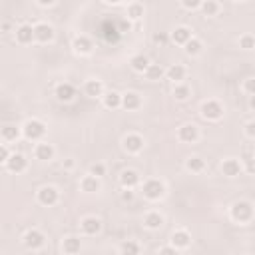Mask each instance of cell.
I'll return each mask as SVG.
<instances>
[{"instance_id":"cell-15","label":"cell","mask_w":255,"mask_h":255,"mask_svg":"<svg viewBox=\"0 0 255 255\" xmlns=\"http://www.w3.org/2000/svg\"><path fill=\"white\" fill-rule=\"evenodd\" d=\"M6 169L10 171V173H22V171H26V167H28V159L22 155V153H10V157L6 159Z\"/></svg>"},{"instance_id":"cell-35","label":"cell","mask_w":255,"mask_h":255,"mask_svg":"<svg viewBox=\"0 0 255 255\" xmlns=\"http://www.w3.org/2000/svg\"><path fill=\"white\" fill-rule=\"evenodd\" d=\"M163 72H165V70H163L159 64H149L147 70H145L143 74H145L147 80H153V82H155V80H159V78L163 76Z\"/></svg>"},{"instance_id":"cell-14","label":"cell","mask_w":255,"mask_h":255,"mask_svg":"<svg viewBox=\"0 0 255 255\" xmlns=\"http://www.w3.org/2000/svg\"><path fill=\"white\" fill-rule=\"evenodd\" d=\"M14 38H16V42L22 44V46L32 44V42H34V26H32V24H20V26H16Z\"/></svg>"},{"instance_id":"cell-7","label":"cell","mask_w":255,"mask_h":255,"mask_svg":"<svg viewBox=\"0 0 255 255\" xmlns=\"http://www.w3.org/2000/svg\"><path fill=\"white\" fill-rule=\"evenodd\" d=\"M177 139L183 143H195L199 139V128L195 124H181L177 128Z\"/></svg>"},{"instance_id":"cell-45","label":"cell","mask_w":255,"mask_h":255,"mask_svg":"<svg viewBox=\"0 0 255 255\" xmlns=\"http://www.w3.org/2000/svg\"><path fill=\"white\" fill-rule=\"evenodd\" d=\"M36 2H38L40 6H44V8H48V6H54L56 0H36Z\"/></svg>"},{"instance_id":"cell-42","label":"cell","mask_w":255,"mask_h":255,"mask_svg":"<svg viewBox=\"0 0 255 255\" xmlns=\"http://www.w3.org/2000/svg\"><path fill=\"white\" fill-rule=\"evenodd\" d=\"M245 137L247 139H255V122L253 120H249L245 124Z\"/></svg>"},{"instance_id":"cell-26","label":"cell","mask_w":255,"mask_h":255,"mask_svg":"<svg viewBox=\"0 0 255 255\" xmlns=\"http://www.w3.org/2000/svg\"><path fill=\"white\" fill-rule=\"evenodd\" d=\"M20 135H22V129H20L18 126H12V124H8V126H4V128L0 129V137H2L4 141H8V143L18 141Z\"/></svg>"},{"instance_id":"cell-46","label":"cell","mask_w":255,"mask_h":255,"mask_svg":"<svg viewBox=\"0 0 255 255\" xmlns=\"http://www.w3.org/2000/svg\"><path fill=\"white\" fill-rule=\"evenodd\" d=\"M159 253H175V249L173 247H161Z\"/></svg>"},{"instance_id":"cell-47","label":"cell","mask_w":255,"mask_h":255,"mask_svg":"<svg viewBox=\"0 0 255 255\" xmlns=\"http://www.w3.org/2000/svg\"><path fill=\"white\" fill-rule=\"evenodd\" d=\"M104 2H106V4H112V6H116V4H120L122 0H104Z\"/></svg>"},{"instance_id":"cell-32","label":"cell","mask_w":255,"mask_h":255,"mask_svg":"<svg viewBox=\"0 0 255 255\" xmlns=\"http://www.w3.org/2000/svg\"><path fill=\"white\" fill-rule=\"evenodd\" d=\"M143 4H139V2H131L129 6H128V12H126V18L129 20V22H135V20H139L141 16H143Z\"/></svg>"},{"instance_id":"cell-11","label":"cell","mask_w":255,"mask_h":255,"mask_svg":"<svg viewBox=\"0 0 255 255\" xmlns=\"http://www.w3.org/2000/svg\"><path fill=\"white\" fill-rule=\"evenodd\" d=\"M169 241H171V247H173L175 251L187 249V247L191 245V233H189L187 229H175V231L171 233Z\"/></svg>"},{"instance_id":"cell-49","label":"cell","mask_w":255,"mask_h":255,"mask_svg":"<svg viewBox=\"0 0 255 255\" xmlns=\"http://www.w3.org/2000/svg\"><path fill=\"white\" fill-rule=\"evenodd\" d=\"M235 2H245V0H235Z\"/></svg>"},{"instance_id":"cell-39","label":"cell","mask_w":255,"mask_h":255,"mask_svg":"<svg viewBox=\"0 0 255 255\" xmlns=\"http://www.w3.org/2000/svg\"><path fill=\"white\" fill-rule=\"evenodd\" d=\"M88 173H92V175H96V177H102V175H106V165H104V163H92Z\"/></svg>"},{"instance_id":"cell-36","label":"cell","mask_w":255,"mask_h":255,"mask_svg":"<svg viewBox=\"0 0 255 255\" xmlns=\"http://www.w3.org/2000/svg\"><path fill=\"white\" fill-rule=\"evenodd\" d=\"M239 48H243V50H253L255 48V38L251 36V34H243V36H239Z\"/></svg>"},{"instance_id":"cell-33","label":"cell","mask_w":255,"mask_h":255,"mask_svg":"<svg viewBox=\"0 0 255 255\" xmlns=\"http://www.w3.org/2000/svg\"><path fill=\"white\" fill-rule=\"evenodd\" d=\"M199 10L203 12V16L211 18V16H215V14L219 12V4H217L215 0H201V4H199Z\"/></svg>"},{"instance_id":"cell-43","label":"cell","mask_w":255,"mask_h":255,"mask_svg":"<svg viewBox=\"0 0 255 255\" xmlns=\"http://www.w3.org/2000/svg\"><path fill=\"white\" fill-rule=\"evenodd\" d=\"M199 4H201V0H181V6L185 10H197Z\"/></svg>"},{"instance_id":"cell-1","label":"cell","mask_w":255,"mask_h":255,"mask_svg":"<svg viewBox=\"0 0 255 255\" xmlns=\"http://www.w3.org/2000/svg\"><path fill=\"white\" fill-rule=\"evenodd\" d=\"M22 135L28 139V141H40L44 135H46V124L38 118H32V120H26L22 126Z\"/></svg>"},{"instance_id":"cell-4","label":"cell","mask_w":255,"mask_h":255,"mask_svg":"<svg viewBox=\"0 0 255 255\" xmlns=\"http://www.w3.org/2000/svg\"><path fill=\"white\" fill-rule=\"evenodd\" d=\"M199 114H201V118L207 120V122H217V120L223 118V106H221V102H217V100H205V102H201V106H199Z\"/></svg>"},{"instance_id":"cell-25","label":"cell","mask_w":255,"mask_h":255,"mask_svg":"<svg viewBox=\"0 0 255 255\" xmlns=\"http://www.w3.org/2000/svg\"><path fill=\"white\" fill-rule=\"evenodd\" d=\"M120 104H122V94H118V92H114V90L102 94V106H104V108L116 110V108H120Z\"/></svg>"},{"instance_id":"cell-20","label":"cell","mask_w":255,"mask_h":255,"mask_svg":"<svg viewBox=\"0 0 255 255\" xmlns=\"http://www.w3.org/2000/svg\"><path fill=\"white\" fill-rule=\"evenodd\" d=\"M80 189H82L84 193H98V191L102 189V181H100V177H96V175H92V173H86V175L80 179Z\"/></svg>"},{"instance_id":"cell-29","label":"cell","mask_w":255,"mask_h":255,"mask_svg":"<svg viewBox=\"0 0 255 255\" xmlns=\"http://www.w3.org/2000/svg\"><path fill=\"white\" fill-rule=\"evenodd\" d=\"M185 169L191 171V173H201L205 169V159L199 157V155H191L185 159Z\"/></svg>"},{"instance_id":"cell-30","label":"cell","mask_w":255,"mask_h":255,"mask_svg":"<svg viewBox=\"0 0 255 255\" xmlns=\"http://www.w3.org/2000/svg\"><path fill=\"white\" fill-rule=\"evenodd\" d=\"M183 50H185L187 56H197V54H201V50H203V42H201L199 38L191 36V38L183 44Z\"/></svg>"},{"instance_id":"cell-8","label":"cell","mask_w":255,"mask_h":255,"mask_svg":"<svg viewBox=\"0 0 255 255\" xmlns=\"http://www.w3.org/2000/svg\"><path fill=\"white\" fill-rule=\"evenodd\" d=\"M143 137L139 135V133H128V135H124V139H122V147L128 151V153H131V155H135V153H139L141 149H143Z\"/></svg>"},{"instance_id":"cell-22","label":"cell","mask_w":255,"mask_h":255,"mask_svg":"<svg viewBox=\"0 0 255 255\" xmlns=\"http://www.w3.org/2000/svg\"><path fill=\"white\" fill-rule=\"evenodd\" d=\"M84 94H86L88 98H102V94H104V84H102L100 80H96V78H90V80H86V84H84Z\"/></svg>"},{"instance_id":"cell-27","label":"cell","mask_w":255,"mask_h":255,"mask_svg":"<svg viewBox=\"0 0 255 255\" xmlns=\"http://www.w3.org/2000/svg\"><path fill=\"white\" fill-rule=\"evenodd\" d=\"M143 225H145L147 229L155 231V229H159V227L163 225V215H161L159 211H147L145 217H143Z\"/></svg>"},{"instance_id":"cell-41","label":"cell","mask_w":255,"mask_h":255,"mask_svg":"<svg viewBox=\"0 0 255 255\" xmlns=\"http://www.w3.org/2000/svg\"><path fill=\"white\" fill-rule=\"evenodd\" d=\"M120 197H122V201H124V203H129V201H133L135 193H133V189H129V187H122Z\"/></svg>"},{"instance_id":"cell-6","label":"cell","mask_w":255,"mask_h":255,"mask_svg":"<svg viewBox=\"0 0 255 255\" xmlns=\"http://www.w3.org/2000/svg\"><path fill=\"white\" fill-rule=\"evenodd\" d=\"M22 241H24V245H26L28 249H32V251H38V249H42V247H44V243H46V237H44V233H42L40 229L32 227V229H28V231L24 233Z\"/></svg>"},{"instance_id":"cell-13","label":"cell","mask_w":255,"mask_h":255,"mask_svg":"<svg viewBox=\"0 0 255 255\" xmlns=\"http://www.w3.org/2000/svg\"><path fill=\"white\" fill-rule=\"evenodd\" d=\"M219 169H221V173H223L225 177H237V175L243 171V163H241V159L225 157V159L221 161Z\"/></svg>"},{"instance_id":"cell-19","label":"cell","mask_w":255,"mask_h":255,"mask_svg":"<svg viewBox=\"0 0 255 255\" xmlns=\"http://www.w3.org/2000/svg\"><path fill=\"white\" fill-rule=\"evenodd\" d=\"M120 108H124V110H128V112L139 110V108H141V96H139L137 92H126V94H122V104H120Z\"/></svg>"},{"instance_id":"cell-24","label":"cell","mask_w":255,"mask_h":255,"mask_svg":"<svg viewBox=\"0 0 255 255\" xmlns=\"http://www.w3.org/2000/svg\"><path fill=\"white\" fill-rule=\"evenodd\" d=\"M191 36H193V34H191V30H189L187 26H177V28L171 32L169 40H171L173 44H177V46H183Z\"/></svg>"},{"instance_id":"cell-5","label":"cell","mask_w":255,"mask_h":255,"mask_svg":"<svg viewBox=\"0 0 255 255\" xmlns=\"http://www.w3.org/2000/svg\"><path fill=\"white\" fill-rule=\"evenodd\" d=\"M36 199H38L40 205H44V207H52V205L58 203V199H60V191H58L54 185H42V187L36 191Z\"/></svg>"},{"instance_id":"cell-40","label":"cell","mask_w":255,"mask_h":255,"mask_svg":"<svg viewBox=\"0 0 255 255\" xmlns=\"http://www.w3.org/2000/svg\"><path fill=\"white\" fill-rule=\"evenodd\" d=\"M151 40H153V44H157V46H165V44L169 42V36H167L165 32H155Z\"/></svg>"},{"instance_id":"cell-28","label":"cell","mask_w":255,"mask_h":255,"mask_svg":"<svg viewBox=\"0 0 255 255\" xmlns=\"http://www.w3.org/2000/svg\"><path fill=\"white\" fill-rule=\"evenodd\" d=\"M129 64H131V70H133V72L143 74L151 62H149V58H147V56H143V54H135V56H131Z\"/></svg>"},{"instance_id":"cell-48","label":"cell","mask_w":255,"mask_h":255,"mask_svg":"<svg viewBox=\"0 0 255 255\" xmlns=\"http://www.w3.org/2000/svg\"><path fill=\"white\" fill-rule=\"evenodd\" d=\"M64 165H66V167H74V161H72V159H66V163H64Z\"/></svg>"},{"instance_id":"cell-12","label":"cell","mask_w":255,"mask_h":255,"mask_svg":"<svg viewBox=\"0 0 255 255\" xmlns=\"http://www.w3.org/2000/svg\"><path fill=\"white\" fill-rule=\"evenodd\" d=\"M72 50H74L76 54H80V56H88V54L94 52V42H92L90 36L80 34V36H76V38L72 40Z\"/></svg>"},{"instance_id":"cell-3","label":"cell","mask_w":255,"mask_h":255,"mask_svg":"<svg viewBox=\"0 0 255 255\" xmlns=\"http://www.w3.org/2000/svg\"><path fill=\"white\" fill-rule=\"evenodd\" d=\"M139 189H141V195L147 199V201H157L165 195V185L163 181L151 177V179H145L143 183H139Z\"/></svg>"},{"instance_id":"cell-38","label":"cell","mask_w":255,"mask_h":255,"mask_svg":"<svg viewBox=\"0 0 255 255\" xmlns=\"http://www.w3.org/2000/svg\"><path fill=\"white\" fill-rule=\"evenodd\" d=\"M243 92L247 94V96H253L255 94V78H245V82H243Z\"/></svg>"},{"instance_id":"cell-17","label":"cell","mask_w":255,"mask_h":255,"mask_svg":"<svg viewBox=\"0 0 255 255\" xmlns=\"http://www.w3.org/2000/svg\"><path fill=\"white\" fill-rule=\"evenodd\" d=\"M54 96H56L58 102H64V104H66V102H72V100L76 98V88H74L70 82H62V84L56 86Z\"/></svg>"},{"instance_id":"cell-10","label":"cell","mask_w":255,"mask_h":255,"mask_svg":"<svg viewBox=\"0 0 255 255\" xmlns=\"http://www.w3.org/2000/svg\"><path fill=\"white\" fill-rule=\"evenodd\" d=\"M80 231H82V235H98V233L102 231V221H100V217H96V215H86V217H82V221H80Z\"/></svg>"},{"instance_id":"cell-34","label":"cell","mask_w":255,"mask_h":255,"mask_svg":"<svg viewBox=\"0 0 255 255\" xmlns=\"http://www.w3.org/2000/svg\"><path fill=\"white\" fill-rule=\"evenodd\" d=\"M141 251V247H139V243H135L133 239H128V241H124L122 245H120V253H128V255H137Z\"/></svg>"},{"instance_id":"cell-23","label":"cell","mask_w":255,"mask_h":255,"mask_svg":"<svg viewBox=\"0 0 255 255\" xmlns=\"http://www.w3.org/2000/svg\"><path fill=\"white\" fill-rule=\"evenodd\" d=\"M62 251L68 253V255L80 253V251H82V241H80V237H76V235L64 237V239H62Z\"/></svg>"},{"instance_id":"cell-31","label":"cell","mask_w":255,"mask_h":255,"mask_svg":"<svg viewBox=\"0 0 255 255\" xmlns=\"http://www.w3.org/2000/svg\"><path fill=\"white\" fill-rule=\"evenodd\" d=\"M189 96H191V88H189L185 82H175V84H173V98H175V100L185 102Z\"/></svg>"},{"instance_id":"cell-16","label":"cell","mask_w":255,"mask_h":255,"mask_svg":"<svg viewBox=\"0 0 255 255\" xmlns=\"http://www.w3.org/2000/svg\"><path fill=\"white\" fill-rule=\"evenodd\" d=\"M54 155H56V149H54L52 143L40 139V141L34 145V157H36V159H40V161H50V159H54Z\"/></svg>"},{"instance_id":"cell-37","label":"cell","mask_w":255,"mask_h":255,"mask_svg":"<svg viewBox=\"0 0 255 255\" xmlns=\"http://www.w3.org/2000/svg\"><path fill=\"white\" fill-rule=\"evenodd\" d=\"M116 30H118V34H126V32H129V30H131L129 20H128V18H118V20H116Z\"/></svg>"},{"instance_id":"cell-2","label":"cell","mask_w":255,"mask_h":255,"mask_svg":"<svg viewBox=\"0 0 255 255\" xmlns=\"http://www.w3.org/2000/svg\"><path fill=\"white\" fill-rule=\"evenodd\" d=\"M229 217L235 223H249L253 219V203L251 201H245V199L235 201L229 207Z\"/></svg>"},{"instance_id":"cell-18","label":"cell","mask_w":255,"mask_h":255,"mask_svg":"<svg viewBox=\"0 0 255 255\" xmlns=\"http://www.w3.org/2000/svg\"><path fill=\"white\" fill-rule=\"evenodd\" d=\"M120 185L122 187H129V189H135L139 183H141V175L135 171V169H124L120 173Z\"/></svg>"},{"instance_id":"cell-9","label":"cell","mask_w":255,"mask_h":255,"mask_svg":"<svg viewBox=\"0 0 255 255\" xmlns=\"http://www.w3.org/2000/svg\"><path fill=\"white\" fill-rule=\"evenodd\" d=\"M34 40L40 42V44H50L54 40V28L48 22L34 24Z\"/></svg>"},{"instance_id":"cell-44","label":"cell","mask_w":255,"mask_h":255,"mask_svg":"<svg viewBox=\"0 0 255 255\" xmlns=\"http://www.w3.org/2000/svg\"><path fill=\"white\" fill-rule=\"evenodd\" d=\"M8 157H10V149L4 143H0V165H4Z\"/></svg>"},{"instance_id":"cell-21","label":"cell","mask_w":255,"mask_h":255,"mask_svg":"<svg viewBox=\"0 0 255 255\" xmlns=\"http://www.w3.org/2000/svg\"><path fill=\"white\" fill-rule=\"evenodd\" d=\"M163 76L175 84V82H183V80H185L187 70H185V66H181V64H171V66L163 72Z\"/></svg>"}]
</instances>
